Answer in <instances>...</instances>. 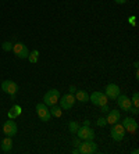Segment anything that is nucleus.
I'll return each mask as SVG.
<instances>
[{
  "mask_svg": "<svg viewBox=\"0 0 139 154\" xmlns=\"http://www.w3.org/2000/svg\"><path fill=\"white\" fill-rule=\"evenodd\" d=\"M79 154H95L97 153V144L93 140H84L78 146Z\"/></svg>",
  "mask_w": 139,
  "mask_h": 154,
  "instance_id": "nucleus-1",
  "label": "nucleus"
},
{
  "mask_svg": "<svg viewBox=\"0 0 139 154\" xmlns=\"http://www.w3.org/2000/svg\"><path fill=\"white\" fill-rule=\"evenodd\" d=\"M60 96L61 94L57 89H50L43 96V103L46 104V106H54V104H57Z\"/></svg>",
  "mask_w": 139,
  "mask_h": 154,
  "instance_id": "nucleus-2",
  "label": "nucleus"
},
{
  "mask_svg": "<svg viewBox=\"0 0 139 154\" xmlns=\"http://www.w3.org/2000/svg\"><path fill=\"white\" fill-rule=\"evenodd\" d=\"M77 135L81 140H93L95 139V131L90 128L89 125H84L79 126L77 131Z\"/></svg>",
  "mask_w": 139,
  "mask_h": 154,
  "instance_id": "nucleus-3",
  "label": "nucleus"
},
{
  "mask_svg": "<svg viewBox=\"0 0 139 154\" xmlns=\"http://www.w3.org/2000/svg\"><path fill=\"white\" fill-rule=\"evenodd\" d=\"M110 135L115 142H120V140L124 139L125 129H124V126H122V124H120V122L113 124V126H111V129H110Z\"/></svg>",
  "mask_w": 139,
  "mask_h": 154,
  "instance_id": "nucleus-4",
  "label": "nucleus"
},
{
  "mask_svg": "<svg viewBox=\"0 0 139 154\" xmlns=\"http://www.w3.org/2000/svg\"><path fill=\"white\" fill-rule=\"evenodd\" d=\"M89 101L97 107H100V106H104V104L109 103V97L106 96V93H102V92H93L89 96Z\"/></svg>",
  "mask_w": 139,
  "mask_h": 154,
  "instance_id": "nucleus-5",
  "label": "nucleus"
},
{
  "mask_svg": "<svg viewBox=\"0 0 139 154\" xmlns=\"http://www.w3.org/2000/svg\"><path fill=\"white\" fill-rule=\"evenodd\" d=\"M58 103H60L61 110H71L72 106L75 104V96L71 93L63 94V96H60V99H58Z\"/></svg>",
  "mask_w": 139,
  "mask_h": 154,
  "instance_id": "nucleus-6",
  "label": "nucleus"
},
{
  "mask_svg": "<svg viewBox=\"0 0 139 154\" xmlns=\"http://www.w3.org/2000/svg\"><path fill=\"white\" fill-rule=\"evenodd\" d=\"M36 114H38V117H39L43 122H49L50 118H52L49 108H47V106L45 103H38L36 104Z\"/></svg>",
  "mask_w": 139,
  "mask_h": 154,
  "instance_id": "nucleus-7",
  "label": "nucleus"
},
{
  "mask_svg": "<svg viewBox=\"0 0 139 154\" xmlns=\"http://www.w3.org/2000/svg\"><path fill=\"white\" fill-rule=\"evenodd\" d=\"M13 51H14V54L20 58H28V56H29L28 47L21 42H17L15 45H13Z\"/></svg>",
  "mask_w": 139,
  "mask_h": 154,
  "instance_id": "nucleus-8",
  "label": "nucleus"
},
{
  "mask_svg": "<svg viewBox=\"0 0 139 154\" xmlns=\"http://www.w3.org/2000/svg\"><path fill=\"white\" fill-rule=\"evenodd\" d=\"M17 131H18V126L13 119H8V121H6L3 124V132L6 136H10V137L15 136V135H17Z\"/></svg>",
  "mask_w": 139,
  "mask_h": 154,
  "instance_id": "nucleus-9",
  "label": "nucleus"
},
{
  "mask_svg": "<svg viewBox=\"0 0 139 154\" xmlns=\"http://www.w3.org/2000/svg\"><path fill=\"white\" fill-rule=\"evenodd\" d=\"M115 100H117V104L120 106V108H121L122 111H127V112H128L129 110H131L132 103H131V99H129L128 96H125V94H120V96H118Z\"/></svg>",
  "mask_w": 139,
  "mask_h": 154,
  "instance_id": "nucleus-10",
  "label": "nucleus"
},
{
  "mask_svg": "<svg viewBox=\"0 0 139 154\" xmlns=\"http://www.w3.org/2000/svg\"><path fill=\"white\" fill-rule=\"evenodd\" d=\"M2 90L7 94H15L18 92V85L14 81H3V83H2Z\"/></svg>",
  "mask_w": 139,
  "mask_h": 154,
  "instance_id": "nucleus-11",
  "label": "nucleus"
},
{
  "mask_svg": "<svg viewBox=\"0 0 139 154\" xmlns=\"http://www.w3.org/2000/svg\"><path fill=\"white\" fill-rule=\"evenodd\" d=\"M106 96L110 100H115L120 96V86L115 85V83H109L106 86Z\"/></svg>",
  "mask_w": 139,
  "mask_h": 154,
  "instance_id": "nucleus-12",
  "label": "nucleus"
},
{
  "mask_svg": "<svg viewBox=\"0 0 139 154\" xmlns=\"http://www.w3.org/2000/svg\"><path fill=\"white\" fill-rule=\"evenodd\" d=\"M122 126H124L125 132H128V133H135L136 131H138V122H136L134 118H129V117L124 118Z\"/></svg>",
  "mask_w": 139,
  "mask_h": 154,
  "instance_id": "nucleus-13",
  "label": "nucleus"
},
{
  "mask_svg": "<svg viewBox=\"0 0 139 154\" xmlns=\"http://www.w3.org/2000/svg\"><path fill=\"white\" fill-rule=\"evenodd\" d=\"M120 119H121V112L118 111V110H110L109 115H107V118H106V122L110 124V125H113V124L120 122Z\"/></svg>",
  "mask_w": 139,
  "mask_h": 154,
  "instance_id": "nucleus-14",
  "label": "nucleus"
},
{
  "mask_svg": "<svg viewBox=\"0 0 139 154\" xmlns=\"http://www.w3.org/2000/svg\"><path fill=\"white\" fill-rule=\"evenodd\" d=\"M11 149H13V140L10 136H6L2 142V150L4 153H8V151H11Z\"/></svg>",
  "mask_w": 139,
  "mask_h": 154,
  "instance_id": "nucleus-15",
  "label": "nucleus"
},
{
  "mask_svg": "<svg viewBox=\"0 0 139 154\" xmlns=\"http://www.w3.org/2000/svg\"><path fill=\"white\" fill-rule=\"evenodd\" d=\"M75 97H77V100L81 101V103L89 101V94H88L86 90H77V92H75Z\"/></svg>",
  "mask_w": 139,
  "mask_h": 154,
  "instance_id": "nucleus-16",
  "label": "nucleus"
},
{
  "mask_svg": "<svg viewBox=\"0 0 139 154\" xmlns=\"http://www.w3.org/2000/svg\"><path fill=\"white\" fill-rule=\"evenodd\" d=\"M22 112V110H21V107L20 106H13V107L8 110V118L10 119H14V118H17V117H20V114Z\"/></svg>",
  "mask_w": 139,
  "mask_h": 154,
  "instance_id": "nucleus-17",
  "label": "nucleus"
},
{
  "mask_svg": "<svg viewBox=\"0 0 139 154\" xmlns=\"http://www.w3.org/2000/svg\"><path fill=\"white\" fill-rule=\"evenodd\" d=\"M50 115H52V117H54V118H60L61 117V107L60 106H56V104H54V106H50Z\"/></svg>",
  "mask_w": 139,
  "mask_h": 154,
  "instance_id": "nucleus-18",
  "label": "nucleus"
},
{
  "mask_svg": "<svg viewBox=\"0 0 139 154\" xmlns=\"http://www.w3.org/2000/svg\"><path fill=\"white\" fill-rule=\"evenodd\" d=\"M38 58H39V51H38V50H33V51H31V53H29V56H28L29 63L35 64V63H38Z\"/></svg>",
  "mask_w": 139,
  "mask_h": 154,
  "instance_id": "nucleus-19",
  "label": "nucleus"
},
{
  "mask_svg": "<svg viewBox=\"0 0 139 154\" xmlns=\"http://www.w3.org/2000/svg\"><path fill=\"white\" fill-rule=\"evenodd\" d=\"M79 125L77 121H70L68 122V129H70V132L71 133H77V131H78Z\"/></svg>",
  "mask_w": 139,
  "mask_h": 154,
  "instance_id": "nucleus-20",
  "label": "nucleus"
},
{
  "mask_svg": "<svg viewBox=\"0 0 139 154\" xmlns=\"http://www.w3.org/2000/svg\"><path fill=\"white\" fill-rule=\"evenodd\" d=\"M131 103H132V106H134V107H136V108L139 107V93H138V92H135V93L132 94Z\"/></svg>",
  "mask_w": 139,
  "mask_h": 154,
  "instance_id": "nucleus-21",
  "label": "nucleus"
},
{
  "mask_svg": "<svg viewBox=\"0 0 139 154\" xmlns=\"http://www.w3.org/2000/svg\"><path fill=\"white\" fill-rule=\"evenodd\" d=\"M2 49H3L4 51H10V50H13V43H11V42H4L3 45H2Z\"/></svg>",
  "mask_w": 139,
  "mask_h": 154,
  "instance_id": "nucleus-22",
  "label": "nucleus"
},
{
  "mask_svg": "<svg viewBox=\"0 0 139 154\" xmlns=\"http://www.w3.org/2000/svg\"><path fill=\"white\" fill-rule=\"evenodd\" d=\"M96 124H97V126H106L107 125V122H106V118H103V117H100V118H97V121H96Z\"/></svg>",
  "mask_w": 139,
  "mask_h": 154,
  "instance_id": "nucleus-23",
  "label": "nucleus"
},
{
  "mask_svg": "<svg viewBox=\"0 0 139 154\" xmlns=\"http://www.w3.org/2000/svg\"><path fill=\"white\" fill-rule=\"evenodd\" d=\"M100 110H102V112H109V111H110V108H109V106H107V104L100 106Z\"/></svg>",
  "mask_w": 139,
  "mask_h": 154,
  "instance_id": "nucleus-24",
  "label": "nucleus"
},
{
  "mask_svg": "<svg viewBox=\"0 0 139 154\" xmlns=\"http://www.w3.org/2000/svg\"><path fill=\"white\" fill-rule=\"evenodd\" d=\"M128 112H132L134 115H138V114H139V110H138L136 107H131V110H129Z\"/></svg>",
  "mask_w": 139,
  "mask_h": 154,
  "instance_id": "nucleus-25",
  "label": "nucleus"
},
{
  "mask_svg": "<svg viewBox=\"0 0 139 154\" xmlns=\"http://www.w3.org/2000/svg\"><path fill=\"white\" fill-rule=\"evenodd\" d=\"M79 143H81V139H79V137H77V139L72 140V144H74V147H78Z\"/></svg>",
  "mask_w": 139,
  "mask_h": 154,
  "instance_id": "nucleus-26",
  "label": "nucleus"
},
{
  "mask_svg": "<svg viewBox=\"0 0 139 154\" xmlns=\"http://www.w3.org/2000/svg\"><path fill=\"white\" fill-rule=\"evenodd\" d=\"M75 92H77V88H75L74 85H71V86H70V93H71V94H74Z\"/></svg>",
  "mask_w": 139,
  "mask_h": 154,
  "instance_id": "nucleus-27",
  "label": "nucleus"
},
{
  "mask_svg": "<svg viewBox=\"0 0 139 154\" xmlns=\"http://www.w3.org/2000/svg\"><path fill=\"white\" fill-rule=\"evenodd\" d=\"M114 2H115L117 4H125L127 2H128V0H114Z\"/></svg>",
  "mask_w": 139,
  "mask_h": 154,
  "instance_id": "nucleus-28",
  "label": "nucleus"
},
{
  "mask_svg": "<svg viewBox=\"0 0 139 154\" xmlns=\"http://www.w3.org/2000/svg\"><path fill=\"white\" fill-rule=\"evenodd\" d=\"M72 154H79V150H78V147H75L74 150H72Z\"/></svg>",
  "mask_w": 139,
  "mask_h": 154,
  "instance_id": "nucleus-29",
  "label": "nucleus"
},
{
  "mask_svg": "<svg viewBox=\"0 0 139 154\" xmlns=\"http://www.w3.org/2000/svg\"><path fill=\"white\" fill-rule=\"evenodd\" d=\"M84 125H90V121H88V119H86V121L84 122Z\"/></svg>",
  "mask_w": 139,
  "mask_h": 154,
  "instance_id": "nucleus-30",
  "label": "nucleus"
}]
</instances>
